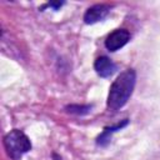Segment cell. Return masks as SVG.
I'll use <instances>...</instances> for the list:
<instances>
[{"instance_id": "obj_1", "label": "cell", "mask_w": 160, "mask_h": 160, "mask_svg": "<svg viewBox=\"0 0 160 160\" xmlns=\"http://www.w3.org/2000/svg\"><path fill=\"white\" fill-rule=\"evenodd\" d=\"M136 82V72L134 69H126L122 71L111 84L106 105L110 110H119L130 99Z\"/></svg>"}, {"instance_id": "obj_2", "label": "cell", "mask_w": 160, "mask_h": 160, "mask_svg": "<svg viewBox=\"0 0 160 160\" xmlns=\"http://www.w3.org/2000/svg\"><path fill=\"white\" fill-rule=\"evenodd\" d=\"M4 146L12 160H20L24 154L31 150V141L24 131L14 129L4 136Z\"/></svg>"}, {"instance_id": "obj_6", "label": "cell", "mask_w": 160, "mask_h": 160, "mask_svg": "<svg viewBox=\"0 0 160 160\" xmlns=\"http://www.w3.org/2000/svg\"><path fill=\"white\" fill-rule=\"evenodd\" d=\"M128 124H129V120H128V119H124L122 121H120L119 124H116V125H114V126H106V128L102 130V132L98 136L96 144L100 145V146H106V145L110 142V140H111V135H112L114 132H116L118 130H121L122 128H125Z\"/></svg>"}, {"instance_id": "obj_7", "label": "cell", "mask_w": 160, "mask_h": 160, "mask_svg": "<svg viewBox=\"0 0 160 160\" xmlns=\"http://www.w3.org/2000/svg\"><path fill=\"white\" fill-rule=\"evenodd\" d=\"M91 109H92V105H78V104H71L65 108L68 112L75 114V115H86L91 111Z\"/></svg>"}, {"instance_id": "obj_4", "label": "cell", "mask_w": 160, "mask_h": 160, "mask_svg": "<svg viewBox=\"0 0 160 160\" xmlns=\"http://www.w3.org/2000/svg\"><path fill=\"white\" fill-rule=\"evenodd\" d=\"M109 12H110V6L109 5H105V4L92 5L84 14V22L89 24V25L99 22V21L104 20L108 16Z\"/></svg>"}, {"instance_id": "obj_8", "label": "cell", "mask_w": 160, "mask_h": 160, "mask_svg": "<svg viewBox=\"0 0 160 160\" xmlns=\"http://www.w3.org/2000/svg\"><path fill=\"white\" fill-rule=\"evenodd\" d=\"M64 4H65L64 1H56V2H55V1H51V2L48 4V6H51V8H54V9H59V8L62 6Z\"/></svg>"}, {"instance_id": "obj_5", "label": "cell", "mask_w": 160, "mask_h": 160, "mask_svg": "<svg viewBox=\"0 0 160 160\" xmlns=\"http://www.w3.org/2000/svg\"><path fill=\"white\" fill-rule=\"evenodd\" d=\"M96 74L101 78H110L116 71V65L108 56H99L94 62Z\"/></svg>"}, {"instance_id": "obj_3", "label": "cell", "mask_w": 160, "mask_h": 160, "mask_svg": "<svg viewBox=\"0 0 160 160\" xmlns=\"http://www.w3.org/2000/svg\"><path fill=\"white\" fill-rule=\"evenodd\" d=\"M130 40V32L125 29H116L110 32L105 40V48L109 51H116L125 46Z\"/></svg>"}]
</instances>
